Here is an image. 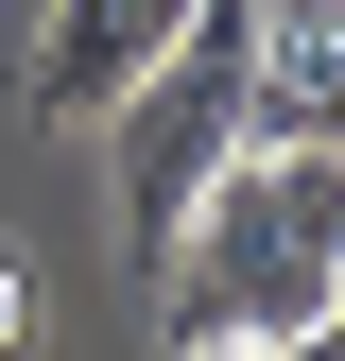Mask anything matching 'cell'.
Segmentation results:
<instances>
[{"label":"cell","mask_w":345,"mask_h":361,"mask_svg":"<svg viewBox=\"0 0 345 361\" xmlns=\"http://www.w3.org/2000/svg\"><path fill=\"white\" fill-rule=\"evenodd\" d=\"M328 293H345V138H242L156 258V327L190 361H276L328 344Z\"/></svg>","instance_id":"6da1fadb"},{"label":"cell","mask_w":345,"mask_h":361,"mask_svg":"<svg viewBox=\"0 0 345 361\" xmlns=\"http://www.w3.org/2000/svg\"><path fill=\"white\" fill-rule=\"evenodd\" d=\"M242 69H259V0H190V35L104 104V207L139 241V276L172 258V224L207 207V172L242 155Z\"/></svg>","instance_id":"7a4b0ae2"},{"label":"cell","mask_w":345,"mask_h":361,"mask_svg":"<svg viewBox=\"0 0 345 361\" xmlns=\"http://www.w3.org/2000/svg\"><path fill=\"white\" fill-rule=\"evenodd\" d=\"M172 35H190V0H52V18H35V121H52V138H104V104Z\"/></svg>","instance_id":"3957f363"},{"label":"cell","mask_w":345,"mask_h":361,"mask_svg":"<svg viewBox=\"0 0 345 361\" xmlns=\"http://www.w3.org/2000/svg\"><path fill=\"white\" fill-rule=\"evenodd\" d=\"M242 138H345V0H259Z\"/></svg>","instance_id":"277c9868"},{"label":"cell","mask_w":345,"mask_h":361,"mask_svg":"<svg viewBox=\"0 0 345 361\" xmlns=\"http://www.w3.org/2000/svg\"><path fill=\"white\" fill-rule=\"evenodd\" d=\"M0 344H35V276H0Z\"/></svg>","instance_id":"5b68a950"},{"label":"cell","mask_w":345,"mask_h":361,"mask_svg":"<svg viewBox=\"0 0 345 361\" xmlns=\"http://www.w3.org/2000/svg\"><path fill=\"white\" fill-rule=\"evenodd\" d=\"M328 344H345V293H328Z\"/></svg>","instance_id":"8992f818"}]
</instances>
